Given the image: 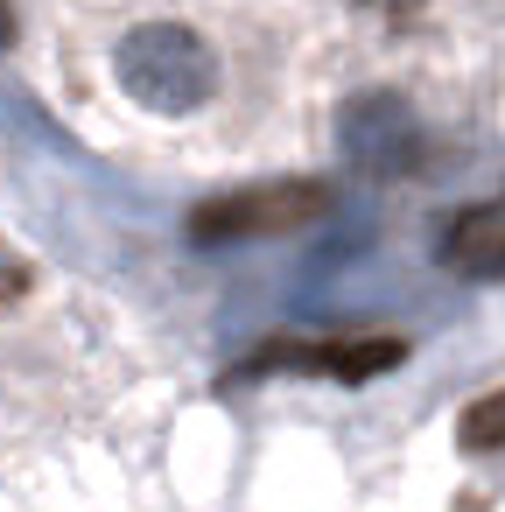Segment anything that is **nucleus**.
<instances>
[{"instance_id":"obj_1","label":"nucleus","mask_w":505,"mask_h":512,"mask_svg":"<svg viewBox=\"0 0 505 512\" xmlns=\"http://www.w3.org/2000/svg\"><path fill=\"white\" fill-rule=\"evenodd\" d=\"M113 78L148 113H197L218 92V50L183 22H141L113 50Z\"/></svg>"},{"instance_id":"obj_2","label":"nucleus","mask_w":505,"mask_h":512,"mask_svg":"<svg viewBox=\"0 0 505 512\" xmlns=\"http://www.w3.org/2000/svg\"><path fill=\"white\" fill-rule=\"evenodd\" d=\"M337 211V190L316 183V176H288V183H253V190H225V197H204L190 211V239L197 246H232V239H281V232H302L316 218Z\"/></svg>"},{"instance_id":"obj_3","label":"nucleus","mask_w":505,"mask_h":512,"mask_svg":"<svg viewBox=\"0 0 505 512\" xmlns=\"http://www.w3.org/2000/svg\"><path fill=\"white\" fill-rule=\"evenodd\" d=\"M337 141H344V155H351L358 169H372V176H400V169H414V155H421L414 113H407L400 99H386V92L351 99L344 120H337Z\"/></svg>"},{"instance_id":"obj_4","label":"nucleus","mask_w":505,"mask_h":512,"mask_svg":"<svg viewBox=\"0 0 505 512\" xmlns=\"http://www.w3.org/2000/svg\"><path fill=\"white\" fill-rule=\"evenodd\" d=\"M407 358L400 337H330V344H267L260 358H246V372H274V365H295V372H323V379H379Z\"/></svg>"},{"instance_id":"obj_5","label":"nucleus","mask_w":505,"mask_h":512,"mask_svg":"<svg viewBox=\"0 0 505 512\" xmlns=\"http://www.w3.org/2000/svg\"><path fill=\"white\" fill-rule=\"evenodd\" d=\"M442 267L463 281H498L505 274V204H477L442 232Z\"/></svg>"},{"instance_id":"obj_6","label":"nucleus","mask_w":505,"mask_h":512,"mask_svg":"<svg viewBox=\"0 0 505 512\" xmlns=\"http://www.w3.org/2000/svg\"><path fill=\"white\" fill-rule=\"evenodd\" d=\"M456 442H463V449H477V456H484V449H505V393H484V400L463 414Z\"/></svg>"},{"instance_id":"obj_7","label":"nucleus","mask_w":505,"mask_h":512,"mask_svg":"<svg viewBox=\"0 0 505 512\" xmlns=\"http://www.w3.org/2000/svg\"><path fill=\"white\" fill-rule=\"evenodd\" d=\"M36 288V267L15 253V246H0V309H8V302H22Z\"/></svg>"},{"instance_id":"obj_8","label":"nucleus","mask_w":505,"mask_h":512,"mask_svg":"<svg viewBox=\"0 0 505 512\" xmlns=\"http://www.w3.org/2000/svg\"><path fill=\"white\" fill-rule=\"evenodd\" d=\"M15 43V0H0V50Z\"/></svg>"},{"instance_id":"obj_9","label":"nucleus","mask_w":505,"mask_h":512,"mask_svg":"<svg viewBox=\"0 0 505 512\" xmlns=\"http://www.w3.org/2000/svg\"><path fill=\"white\" fill-rule=\"evenodd\" d=\"M365 8H386V15H421V0H365Z\"/></svg>"}]
</instances>
